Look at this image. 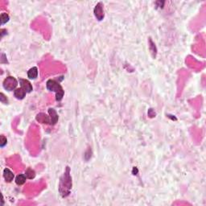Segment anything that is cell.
Here are the masks:
<instances>
[{
	"instance_id": "cell-6",
	"label": "cell",
	"mask_w": 206,
	"mask_h": 206,
	"mask_svg": "<svg viewBox=\"0 0 206 206\" xmlns=\"http://www.w3.org/2000/svg\"><path fill=\"white\" fill-rule=\"evenodd\" d=\"M14 177V173L12 172L10 170L9 168H5L3 170V178L6 182L10 183L11 182Z\"/></svg>"
},
{
	"instance_id": "cell-2",
	"label": "cell",
	"mask_w": 206,
	"mask_h": 206,
	"mask_svg": "<svg viewBox=\"0 0 206 206\" xmlns=\"http://www.w3.org/2000/svg\"><path fill=\"white\" fill-rule=\"evenodd\" d=\"M46 87L49 91H53L56 93V101H61V99L64 97L65 91L63 89L62 86L55 80H48L46 83Z\"/></svg>"
},
{
	"instance_id": "cell-7",
	"label": "cell",
	"mask_w": 206,
	"mask_h": 206,
	"mask_svg": "<svg viewBox=\"0 0 206 206\" xmlns=\"http://www.w3.org/2000/svg\"><path fill=\"white\" fill-rule=\"evenodd\" d=\"M27 92L24 90V89H22L21 87L20 88H18V89H15L14 90V96L17 99L19 100H22L24 99L25 97H26Z\"/></svg>"
},
{
	"instance_id": "cell-14",
	"label": "cell",
	"mask_w": 206,
	"mask_h": 206,
	"mask_svg": "<svg viewBox=\"0 0 206 206\" xmlns=\"http://www.w3.org/2000/svg\"><path fill=\"white\" fill-rule=\"evenodd\" d=\"M1 97H0V101H1V102L2 103H4V104H7V102H8V100H7V97L4 96V94H2V93H1Z\"/></svg>"
},
{
	"instance_id": "cell-8",
	"label": "cell",
	"mask_w": 206,
	"mask_h": 206,
	"mask_svg": "<svg viewBox=\"0 0 206 206\" xmlns=\"http://www.w3.org/2000/svg\"><path fill=\"white\" fill-rule=\"evenodd\" d=\"M48 113L51 115V119H50V125H54L58 121V115L56 112L55 111L54 109H49L48 110Z\"/></svg>"
},
{
	"instance_id": "cell-11",
	"label": "cell",
	"mask_w": 206,
	"mask_h": 206,
	"mask_svg": "<svg viewBox=\"0 0 206 206\" xmlns=\"http://www.w3.org/2000/svg\"><path fill=\"white\" fill-rule=\"evenodd\" d=\"M25 175H26V177L27 178V179L31 180V179L35 178V176H36V173H35V172H34L31 168H27L26 170V172H25Z\"/></svg>"
},
{
	"instance_id": "cell-13",
	"label": "cell",
	"mask_w": 206,
	"mask_h": 206,
	"mask_svg": "<svg viewBox=\"0 0 206 206\" xmlns=\"http://www.w3.org/2000/svg\"><path fill=\"white\" fill-rule=\"evenodd\" d=\"M7 138L5 136H3V135H1V143H0V146H1V147H3V146L7 144Z\"/></svg>"
},
{
	"instance_id": "cell-5",
	"label": "cell",
	"mask_w": 206,
	"mask_h": 206,
	"mask_svg": "<svg viewBox=\"0 0 206 206\" xmlns=\"http://www.w3.org/2000/svg\"><path fill=\"white\" fill-rule=\"evenodd\" d=\"M19 85H20L21 88L22 89H24V90L27 92V93H31V92L32 91L33 87H32L31 82H29L28 80L19 78Z\"/></svg>"
},
{
	"instance_id": "cell-9",
	"label": "cell",
	"mask_w": 206,
	"mask_h": 206,
	"mask_svg": "<svg viewBox=\"0 0 206 206\" xmlns=\"http://www.w3.org/2000/svg\"><path fill=\"white\" fill-rule=\"evenodd\" d=\"M27 77L29 79H36L38 77V69L36 67H32L27 71Z\"/></svg>"
},
{
	"instance_id": "cell-12",
	"label": "cell",
	"mask_w": 206,
	"mask_h": 206,
	"mask_svg": "<svg viewBox=\"0 0 206 206\" xmlns=\"http://www.w3.org/2000/svg\"><path fill=\"white\" fill-rule=\"evenodd\" d=\"M9 19H10L9 15H8L7 13H5V12L2 13L1 15H0V21H1V24H2V25H3L4 24L7 23V22L9 21Z\"/></svg>"
},
{
	"instance_id": "cell-10",
	"label": "cell",
	"mask_w": 206,
	"mask_h": 206,
	"mask_svg": "<svg viewBox=\"0 0 206 206\" xmlns=\"http://www.w3.org/2000/svg\"><path fill=\"white\" fill-rule=\"evenodd\" d=\"M27 177L26 175H24V174H19L16 176L15 178V183H16L18 185H23L24 183L26 182Z\"/></svg>"
},
{
	"instance_id": "cell-3",
	"label": "cell",
	"mask_w": 206,
	"mask_h": 206,
	"mask_svg": "<svg viewBox=\"0 0 206 206\" xmlns=\"http://www.w3.org/2000/svg\"><path fill=\"white\" fill-rule=\"evenodd\" d=\"M2 85H3V88L7 91H12V90H14V89L18 85V82L14 77H7L3 81Z\"/></svg>"
},
{
	"instance_id": "cell-1",
	"label": "cell",
	"mask_w": 206,
	"mask_h": 206,
	"mask_svg": "<svg viewBox=\"0 0 206 206\" xmlns=\"http://www.w3.org/2000/svg\"><path fill=\"white\" fill-rule=\"evenodd\" d=\"M71 188H72V178L70 176L69 168L67 167L64 175L60 179V187H59L60 195L63 197H67L68 195L69 194Z\"/></svg>"
},
{
	"instance_id": "cell-4",
	"label": "cell",
	"mask_w": 206,
	"mask_h": 206,
	"mask_svg": "<svg viewBox=\"0 0 206 206\" xmlns=\"http://www.w3.org/2000/svg\"><path fill=\"white\" fill-rule=\"evenodd\" d=\"M94 15L96 17V19L99 21H101L104 19V10H103V4L102 2H98V4L95 6L94 10Z\"/></svg>"
}]
</instances>
